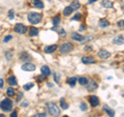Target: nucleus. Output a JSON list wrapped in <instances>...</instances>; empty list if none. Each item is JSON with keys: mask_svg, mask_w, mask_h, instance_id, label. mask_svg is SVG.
Returning <instances> with one entry per match:
<instances>
[{"mask_svg": "<svg viewBox=\"0 0 124 117\" xmlns=\"http://www.w3.org/2000/svg\"><path fill=\"white\" fill-rule=\"evenodd\" d=\"M28 21H29L31 24H37L41 21V14H38V13H35V11H31V13L28 14Z\"/></svg>", "mask_w": 124, "mask_h": 117, "instance_id": "1", "label": "nucleus"}, {"mask_svg": "<svg viewBox=\"0 0 124 117\" xmlns=\"http://www.w3.org/2000/svg\"><path fill=\"white\" fill-rule=\"evenodd\" d=\"M0 108L4 112H10L13 110V102L9 98H4L3 101L0 103Z\"/></svg>", "mask_w": 124, "mask_h": 117, "instance_id": "2", "label": "nucleus"}, {"mask_svg": "<svg viewBox=\"0 0 124 117\" xmlns=\"http://www.w3.org/2000/svg\"><path fill=\"white\" fill-rule=\"evenodd\" d=\"M48 110H49V113L51 115L54 116V117H57V116H59V114H60V110H59V108L57 107V105L54 104V103H49V104H48Z\"/></svg>", "mask_w": 124, "mask_h": 117, "instance_id": "3", "label": "nucleus"}, {"mask_svg": "<svg viewBox=\"0 0 124 117\" xmlns=\"http://www.w3.org/2000/svg\"><path fill=\"white\" fill-rule=\"evenodd\" d=\"M72 50H74V46H72V44H70V42H64L59 48V51H60L61 54H67Z\"/></svg>", "mask_w": 124, "mask_h": 117, "instance_id": "4", "label": "nucleus"}, {"mask_svg": "<svg viewBox=\"0 0 124 117\" xmlns=\"http://www.w3.org/2000/svg\"><path fill=\"white\" fill-rule=\"evenodd\" d=\"M13 30L19 34H24V33H26V31H27V27L23 24H17L15 28H13Z\"/></svg>", "mask_w": 124, "mask_h": 117, "instance_id": "5", "label": "nucleus"}, {"mask_svg": "<svg viewBox=\"0 0 124 117\" xmlns=\"http://www.w3.org/2000/svg\"><path fill=\"white\" fill-rule=\"evenodd\" d=\"M70 37L74 39V41L81 42H84V41H85V37H84L82 34L78 33V32H72L71 34H70Z\"/></svg>", "mask_w": 124, "mask_h": 117, "instance_id": "6", "label": "nucleus"}, {"mask_svg": "<svg viewBox=\"0 0 124 117\" xmlns=\"http://www.w3.org/2000/svg\"><path fill=\"white\" fill-rule=\"evenodd\" d=\"M35 65L32 64V63H29V62H26L22 65V70H26V72H33L35 70Z\"/></svg>", "mask_w": 124, "mask_h": 117, "instance_id": "7", "label": "nucleus"}, {"mask_svg": "<svg viewBox=\"0 0 124 117\" xmlns=\"http://www.w3.org/2000/svg\"><path fill=\"white\" fill-rule=\"evenodd\" d=\"M110 56H111V53L105 49L100 50L99 52H98V57L101 59H108V58H110Z\"/></svg>", "mask_w": 124, "mask_h": 117, "instance_id": "8", "label": "nucleus"}, {"mask_svg": "<svg viewBox=\"0 0 124 117\" xmlns=\"http://www.w3.org/2000/svg\"><path fill=\"white\" fill-rule=\"evenodd\" d=\"M89 102H90V105H91L92 107H97L98 105H99V99L96 95H91L89 98Z\"/></svg>", "mask_w": 124, "mask_h": 117, "instance_id": "9", "label": "nucleus"}, {"mask_svg": "<svg viewBox=\"0 0 124 117\" xmlns=\"http://www.w3.org/2000/svg\"><path fill=\"white\" fill-rule=\"evenodd\" d=\"M82 62L85 64H91V63H95V58H93L91 56H85L82 58Z\"/></svg>", "mask_w": 124, "mask_h": 117, "instance_id": "10", "label": "nucleus"}, {"mask_svg": "<svg viewBox=\"0 0 124 117\" xmlns=\"http://www.w3.org/2000/svg\"><path fill=\"white\" fill-rule=\"evenodd\" d=\"M56 50H57V45H51V46H47V47H44V53H48V54L55 52Z\"/></svg>", "mask_w": 124, "mask_h": 117, "instance_id": "11", "label": "nucleus"}, {"mask_svg": "<svg viewBox=\"0 0 124 117\" xmlns=\"http://www.w3.org/2000/svg\"><path fill=\"white\" fill-rule=\"evenodd\" d=\"M87 85V90L88 91H92V90H95L97 88V84L95 83L94 81H88V83L86 84Z\"/></svg>", "mask_w": 124, "mask_h": 117, "instance_id": "12", "label": "nucleus"}, {"mask_svg": "<svg viewBox=\"0 0 124 117\" xmlns=\"http://www.w3.org/2000/svg\"><path fill=\"white\" fill-rule=\"evenodd\" d=\"M20 60L21 61H27V62H29L30 60H31V56L29 55L28 53H26V52H23L20 55Z\"/></svg>", "mask_w": 124, "mask_h": 117, "instance_id": "13", "label": "nucleus"}, {"mask_svg": "<svg viewBox=\"0 0 124 117\" xmlns=\"http://www.w3.org/2000/svg\"><path fill=\"white\" fill-rule=\"evenodd\" d=\"M103 110L106 111V113H108V115L110 116V117H114L115 116V111L113 110V109H111L108 105H103Z\"/></svg>", "mask_w": 124, "mask_h": 117, "instance_id": "14", "label": "nucleus"}, {"mask_svg": "<svg viewBox=\"0 0 124 117\" xmlns=\"http://www.w3.org/2000/svg\"><path fill=\"white\" fill-rule=\"evenodd\" d=\"M113 42H114L115 45H123V35H117L116 37H115L114 39H113Z\"/></svg>", "mask_w": 124, "mask_h": 117, "instance_id": "15", "label": "nucleus"}, {"mask_svg": "<svg viewBox=\"0 0 124 117\" xmlns=\"http://www.w3.org/2000/svg\"><path fill=\"white\" fill-rule=\"evenodd\" d=\"M40 70H41V73H43V75H44L46 77H48V76L51 75V70H50L49 66H47V65H44V66H41Z\"/></svg>", "mask_w": 124, "mask_h": 117, "instance_id": "16", "label": "nucleus"}, {"mask_svg": "<svg viewBox=\"0 0 124 117\" xmlns=\"http://www.w3.org/2000/svg\"><path fill=\"white\" fill-rule=\"evenodd\" d=\"M52 30H54V31H58L59 34H60L62 37H65V36H66V34H65V30L62 29V28H59V26H54V27L52 28Z\"/></svg>", "mask_w": 124, "mask_h": 117, "instance_id": "17", "label": "nucleus"}, {"mask_svg": "<svg viewBox=\"0 0 124 117\" xmlns=\"http://www.w3.org/2000/svg\"><path fill=\"white\" fill-rule=\"evenodd\" d=\"M98 25H99V27H101V28H106L110 25V23L106 19H101V20H99V22H98Z\"/></svg>", "mask_w": 124, "mask_h": 117, "instance_id": "18", "label": "nucleus"}, {"mask_svg": "<svg viewBox=\"0 0 124 117\" xmlns=\"http://www.w3.org/2000/svg\"><path fill=\"white\" fill-rule=\"evenodd\" d=\"M7 83L10 85V86H16L17 84V79H16V77L15 76H10L9 78L7 79Z\"/></svg>", "mask_w": 124, "mask_h": 117, "instance_id": "19", "label": "nucleus"}, {"mask_svg": "<svg viewBox=\"0 0 124 117\" xmlns=\"http://www.w3.org/2000/svg\"><path fill=\"white\" fill-rule=\"evenodd\" d=\"M29 35L34 37V36H37L38 35V29L35 27H31L30 30H29Z\"/></svg>", "mask_w": 124, "mask_h": 117, "instance_id": "20", "label": "nucleus"}, {"mask_svg": "<svg viewBox=\"0 0 124 117\" xmlns=\"http://www.w3.org/2000/svg\"><path fill=\"white\" fill-rule=\"evenodd\" d=\"M101 5H102L105 8H111V7H113V3L110 0H102L101 1Z\"/></svg>", "mask_w": 124, "mask_h": 117, "instance_id": "21", "label": "nucleus"}, {"mask_svg": "<svg viewBox=\"0 0 124 117\" xmlns=\"http://www.w3.org/2000/svg\"><path fill=\"white\" fill-rule=\"evenodd\" d=\"M72 11H74V9H72L71 7H70V6H66L63 9V15L65 16V17H68V16H70L72 14Z\"/></svg>", "mask_w": 124, "mask_h": 117, "instance_id": "22", "label": "nucleus"}, {"mask_svg": "<svg viewBox=\"0 0 124 117\" xmlns=\"http://www.w3.org/2000/svg\"><path fill=\"white\" fill-rule=\"evenodd\" d=\"M70 7H71L74 10H78L79 8L81 7V4H80V2H79L78 0H75V1L71 3V5H70Z\"/></svg>", "mask_w": 124, "mask_h": 117, "instance_id": "23", "label": "nucleus"}, {"mask_svg": "<svg viewBox=\"0 0 124 117\" xmlns=\"http://www.w3.org/2000/svg\"><path fill=\"white\" fill-rule=\"evenodd\" d=\"M77 81H78V79L75 78V77H71V78H69L68 79V84H69V86L70 87H74L75 83H77Z\"/></svg>", "mask_w": 124, "mask_h": 117, "instance_id": "24", "label": "nucleus"}, {"mask_svg": "<svg viewBox=\"0 0 124 117\" xmlns=\"http://www.w3.org/2000/svg\"><path fill=\"white\" fill-rule=\"evenodd\" d=\"M60 107L62 108V109H64V110H66L67 108H68V104L65 102V99H64V98L60 99Z\"/></svg>", "mask_w": 124, "mask_h": 117, "instance_id": "25", "label": "nucleus"}, {"mask_svg": "<svg viewBox=\"0 0 124 117\" xmlns=\"http://www.w3.org/2000/svg\"><path fill=\"white\" fill-rule=\"evenodd\" d=\"M79 83L81 85H86L88 83V79L86 77H81V78H79Z\"/></svg>", "mask_w": 124, "mask_h": 117, "instance_id": "26", "label": "nucleus"}, {"mask_svg": "<svg viewBox=\"0 0 124 117\" xmlns=\"http://www.w3.org/2000/svg\"><path fill=\"white\" fill-rule=\"evenodd\" d=\"M15 89H13V87H9V88H7V90H6V94L8 96H13L15 95Z\"/></svg>", "mask_w": 124, "mask_h": 117, "instance_id": "27", "label": "nucleus"}, {"mask_svg": "<svg viewBox=\"0 0 124 117\" xmlns=\"http://www.w3.org/2000/svg\"><path fill=\"white\" fill-rule=\"evenodd\" d=\"M60 21H61V18H60V17H59V16L55 17V18L53 19V25H54V26H58L59 23H60Z\"/></svg>", "mask_w": 124, "mask_h": 117, "instance_id": "28", "label": "nucleus"}, {"mask_svg": "<svg viewBox=\"0 0 124 117\" xmlns=\"http://www.w3.org/2000/svg\"><path fill=\"white\" fill-rule=\"evenodd\" d=\"M34 5H35L36 8H39V9H43L44 8V2L40 1V0H38L36 3H34Z\"/></svg>", "mask_w": 124, "mask_h": 117, "instance_id": "29", "label": "nucleus"}, {"mask_svg": "<svg viewBox=\"0 0 124 117\" xmlns=\"http://www.w3.org/2000/svg\"><path fill=\"white\" fill-rule=\"evenodd\" d=\"M80 108H81L82 111H87V109H88V107H87V104H86V103H84V102L81 103Z\"/></svg>", "mask_w": 124, "mask_h": 117, "instance_id": "30", "label": "nucleus"}, {"mask_svg": "<svg viewBox=\"0 0 124 117\" xmlns=\"http://www.w3.org/2000/svg\"><path fill=\"white\" fill-rule=\"evenodd\" d=\"M33 86H34V84L33 83H29V84H26V85H24L23 86V88L25 90H29V89H31V88H32Z\"/></svg>", "mask_w": 124, "mask_h": 117, "instance_id": "31", "label": "nucleus"}, {"mask_svg": "<svg viewBox=\"0 0 124 117\" xmlns=\"http://www.w3.org/2000/svg\"><path fill=\"white\" fill-rule=\"evenodd\" d=\"M5 55H6V59L7 60H10L13 57V51H7L6 53H5Z\"/></svg>", "mask_w": 124, "mask_h": 117, "instance_id": "32", "label": "nucleus"}, {"mask_svg": "<svg viewBox=\"0 0 124 117\" xmlns=\"http://www.w3.org/2000/svg\"><path fill=\"white\" fill-rule=\"evenodd\" d=\"M8 18H9L10 20H13V18H15V11H13V9H10L9 11H8Z\"/></svg>", "mask_w": 124, "mask_h": 117, "instance_id": "33", "label": "nucleus"}, {"mask_svg": "<svg viewBox=\"0 0 124 117\" xmlns=\"http://www.w3.org/2000/svg\"><path fill=\"white\" fill-rule=\"evenodd\" d=\"M81 18H82V15H81V14H77V15H75L71 20H74V21H80Z\"/></svg>", "mask_w": 124, "mask_h": 117, "instance_id": "34", "label": "nucleus"}, {"mask_svg": "<svg viewBox=\"0 0 124 117\" xmlns=\"http://www.w3.org/2000/svg\"><path fill=\"white\" fill-rule=\"evenodd\" d=\"M46 116H47L46 113H38V114H35V115L32 117H46Z\"/></svg>", "mask_w": 124, "mask_h": 117, "instance_id": "35", "label": "nucleus"}, {"mask_svg": "<svg viewBox=\"0 0 124 117\" xmlns=\"http://www.w3.org/2000/svg\"><path fill=\"white\" fill-rule=\"evenodd\" d=\"M54 78H55V82H56V83H59V79H60V75H59V74H55V75H54Z\"/></svg>", "mask_w": 124, "mask_h": 117, "instance_id": "36", "label": "nucleus"}, {"mask_svg": "<svg viewBox=\"0 0 124 117\" xmlns=\"http://www.w3.org/2000/svg\"><path fill=\"white\" fill-rule=\"evenodd\" d=\"M12 38H13V36H12V35H7V36H5V37H4L3 42H7L8 41H10Z\"/></svg>", "mask_w": 124, "mask_h": 117, "instance_id": "37", "label": "nucleus"}, {"mask_svg": "<svg viewBox=\"0 0 124 117\" xmlns=\"http://www.w3.org/2000/svg\"><path fill=\"white\" fill-rule=\"evenodd\" d=\"M22 96H23V93H22L21 91H19V93H18V96H17V102H20V99L22 98Z\"/></svg>", "mask_w": 124, "mask_h": 117, "instance_id": "38", "label": "nucleus"}, {"mask_svg": "<svg viewBox=\"0 0 124 117\" xmlns=\"http://www.w3.org/2000/svg\"><path fill=\"white\" fill-rule=\"evenodd\" d=\"M123 23H124L123 20H121V21H119V22H118V26L121 27V28H123Z\"/></svg>", "mask_w": 124, "mask_h": 117, "instance_id": "39", "label": "nucleus"}, {"mask_svg": "<svg viewBox=\"0 0 124 117\" xmlns=\"http://www.w3.org/2000/svg\"><path fill=\"white\" fill-rule=\"evenodd\" d=\"M10 117H18V112H17V111H13L12 113V115H10Z\"/></svg>", "mask_w": 124, "mask_h": 117, "instance_id": "40", "label": "nucleus"}, {"mask_svg": "<svg viewBox=\"0 0 124 117\" xmlns=\"http://www.w3.org/2000/svg\"><path fill=\"white\" fill-rule=\"evenodd\" d=\"M28 105H29V103H28V102H23V103L21 104V106H22V107H27Z\"/></svg>", "mask_w": 124, "mask_h": 117, "instance_id": "41", "label": "nucleus"}, {"mask_svg": "<svg viewBox=\"0 0 124 117\" xmlns=\"http://www.w3.org/2000/svg\"><path fill=\"white\" fill-rule=\"evenodd\" d=\"M38 79L40 80V81H44V80L46 79V76H44V75H41V76H39V77H38Z\"/></svg>", "mask_w": 124, "mask_h": 117, "instance_id": "42", "label": "nucleus"}, {"mask_svg": "<svg viewBox=\"0 0 124 117\" xmlns=\"http://www.w3.org/2000/svg\"><path fill=\"white\" fill-rule=\"evenodd\" d=\"M3 83H4L3 79H0V87H3Z\"/></svg>", "mask_w": 124, "mask_h": 117, "instance_id": "43", "label": "nucleus"}, {"mask_svg": "<svg viewBox=\"0 0 124 117\" xmlns=\"http://www.w3.org/2000/svg\"><path fill=\"white\" fill-rule=\"evenodd\" d=\"M91 49H92L91 47H86V48H85V50H86V51H90Z\"/></svg>", "mask_w": 124, "mask_h": 117, "instance_id": "44", "label": "nucleus"}, {"mask_svg": "<svg viewBox=\"0 0 124 117\" xmlns=\"http://www.w3.org/2000/svg\"><path fill=\"white\" fill-rule=\"evenodd\" d=\"M95 1H97V0H90V1H89V4L93 3V2H95Z\"/></svg>", "mask_w": 124, "mask_h": 117, "instance_id": "45", "label": "nucleus"}, {"mask_svg": "<svg viewBox=\"0 0 124 117\" xmlns=\"http://www.w3.org/2000/svg\"><path fill=\"white\" fill-rule=\"evenodd\" d=\"M37 1H38V0H31V2H32L33 4H34V3H36V2H37Z\"/></svg>", "mask_w": 124, "mask_h": 117, "instance_id": "46", "label": "nucleus"}, {"mask_svg": "<svg viewBox=\"0 0 124 117\" xmlns=\"http://www.w3.org/2000/svg\"><path fill=\"white\" fill-rule=\"evenodd\" d=\"M48 86H49V87H53V84L52 83H49V84H48Z\"/></svg>", "mask_w": 124, "mask_h": 117, "instance_id": "47", "label": "nucleus"}, {"mask_svg": "<svg viewBox=\"0 0 124 117\" xmlns=\"http://www.w3.org/2000/svg\"><path fill=\"white\" fill-rule=\"evenodd\" d=\"M0 117H5V116L3 115V114H0Z\"/></svg>", "mask_w": 124, "mask_h": 117, "instance_id": "48", "label": "nucleus"}, {"mask_svg": "<svg viewBox=\"0 0 124 117\" xmlns=\"http://www.w3.org/2000/svg\"><path fill=\"white\" fill-rule=\"evenodd\" d=\"M62 117H68V116H66V115H65V116H62Z\"/></svg>", "mask_w": 124, "mask_h": 117, "instance_id": "49", "label": "nucleus"}]
</instances>
